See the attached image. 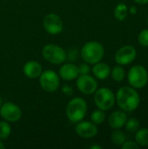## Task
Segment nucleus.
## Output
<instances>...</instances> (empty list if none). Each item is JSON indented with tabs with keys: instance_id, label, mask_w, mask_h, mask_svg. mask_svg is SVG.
Instances as JSON below:
<instances>
[{
	"instance_id": "1",
	"label": "nucleus",
	"mask_w": 148,
	"mask_h": 149,
	"mask_svg": "<svg viewBox=\"0 0 148 149\" xmlns=\"http://www.w3.org/2000/svg\"><path fill=\"white\" fill-rule=\"evenodd\" d=\"M118 106L124 112H133L140 105V98L133 87L123 86L119 89L116 94Z\"/></svg>"
},
{
	"instance_id": "2",
	"label": "nucleus",
	"mask_w": 148,
	"mask_h": 149,
	"mask_svg": "<svg viewBox=\"0 0 148 149\" xmlns=\"http://www.w3.org/2000/svg\"><path fill=\"white\" fill-rule=\"evenodd\" d=\"M81 58L87 63L94 65L100 62L104 57L105 50L103 45L97 41H90L86 43L81 49Z\"/></svg>"
},
{
	"instance_id": "3",
	"label": "nucleus",
	"mask_w": 148,
	"mask_h": 149,
	"mask_svg": "<svg viewBox=\"0 0 148 149\" xmlns=\"http://www.w3.org/2000/svg\"><path fill=\"white\" fill-rule=\"evenodd\" d=\"M87 112L86 102L79 97L72 99L66 107V115L70 121L78 123L81 121Z\"/></svg>"
},
{
	"instance_id": "4",
	"label": "nucleus",
	"mask_w": 148,
	"mask_h": 149,
	"mask_svg": "<svg viewBox=\"0 0 148 149\" xmlns=\"http://www.w3.org/2000/svg\"><path fill=\"white\" fill-rule=\"evenodd\" d=\"M127 79H128V83L132 87L136 89H141L145 87L147 84V71L144 66L140 65H134L129 70Z\"/></svg>"
},
{
	"instance_id": "5",
	"label": "nucleus",
	"mask_w": 148,
	"mask_h": 149,
	"mask_svg": "<svg viewBox=\"0 0 148 149\" xmlns=\"http://www.w3.org/2000/svg\"><path fill=\"white\" fill-rule=\"evenodd\" d=\"M94 101L99 109L107 111L114 106L115 95L111 89L102 87L99 90H96L94 95Z\"/></svg>"
},
{
	"instance_id": "6",
	"label": "nucleus",
	"mask_w": 148,
	"mask_h": 149,
	"mask_svg": "<svg viewBox=\"0 0 148 149\" xmlns=\"http://www.w3.org/2000/svg\"><path fill=\"white\" fill-rule=\"evenodd\" d=\"M42 55L44 59L51 64L59 65L66 60L65 51L57 45H46L42 51Z\"/></svg>"
},
{
	"instance_id": "7",
	"label": "nucleus",
	"mask_w": 148,
	"mask_h": 149,
	"mask_svg": "<svg viewBox=\"0 0 148 149\" xmlns=\"http://www.w3.org/2000/svg\"><path fill=\"white\" fill-rule=\"evenodd\" d=\"M39 83L45 92L53 93L59 86V78L54 71L46 70L40 74Z\"/></svg>"
},
{
	"instance_id": "8",
	"label": "nucleus",
	"mask_w": 148,
	"mask_h": 149,
	"mask_svg": "<svg viewBox=\"0 0 148 149\" xmlns=\"http://www.w3.org/2000/svg\"><path fill=\"white\" fill-rule=\"evenodd\" d=\"M0 116L6 121L16 122L22 116L21 109L18 106L11 102H6L0 107Z\"/></svg>"
},
{
	"instance_id": "9",
	"label": "nucleus",
	"mask_w": 148,
	"mask_h": 149,
	"mask_svg": "<svg viewBox=\"0 0 148 149\" xmlns=\"http://www.w3.org/2000/svg\"><path fill=\"white\" fill-rule=\"evenodd\" d=\"M43 25L45 31L51 35H57L63 30L62 19L58 15L54 13H50L44 17L43 20Z\"/></svg>"
},
{
	"instance_id": "10",
	"label": "nucleus",
	"mask_w": 148,
	"mask_h": 149,
	"mask_svg": "<svg viewBox=\"0 0 148 149\" xmlns=\"http://www.w3.org/2000/svg\"><path fill=\"white\" fill-rule=\"evenodd\" d=\"M76 84L79 90L85 95H90L94 93L98 87L97 81L88 74L78 76Z\"/></svg>"
},
{
	"instance_id": "11",
	"label": "nucleus",
	"mask_w": 148,
	"mask_h": 149,
	"mask_svg": "<svg viewBox=\"0 0 148 149\" xmlns=\"http://www.w3.org/2000/svg\"><path fill=\"white\" fill-rule=\"evenodd\" d=\"M137 56L135 48L132 45L121 47L115 54V61L120 65H126L132 63Z\"/></svg>"
},
{
	"instance_id": "12",
	"label": "nucleus",
	"mask_w": 148,
	"mask_h": 149,
	"mask_svg": "<svg viewBox=\"0 0 148 149\" xmlns=\"http://www.w3.org/2000/svg\"><path fill=\"white\" fill-rule=\"evenodd\" d=\"M75 132L77 134L85 139L93 138L98 134V128L96 125L90 121H79L75 127Z\"/></svg>"
},
{
	"instance_id": "13",
	"label": "nucleus",
	"mask_w": 148,
	"mask_h": 149,
	"mask_svg": "<svg viewBox=\"0 0 148 149\" xmlns=\"http://www.w3.org/2000/svg\"><path fill=\"white\" fill-rule=\"evenodd\" d=\"M79 69L78 67L73 64H65L62 65L59 69V75L60 77L67 81H71L73 79H76L79 76Z\"/></svg>"
},
{
	"instance_id": "14",
	"label": "nucleus",
	"mask_w": 148,
	"mask_h": 149,
	"mask_svg": "<svg viewBox=\"0 0 148 149\" xmlns=\"http://www.w3.org/2000/svg\"><path fill=\"white\" fill-rule=\"evenodd\" d=\"M126 120L127 117L124 112L115 111L110 115L108 120V124L113 129H120L125 126Z\"/></svg>"
},
{
	"instance_id": "15",
	"label": "nucleus",
	"mask_w": 148,
	"mask_h": 149,
	"mask_svg": "<svg viewBox=\"0 0 148 149\" xmlns=\"http://www.w3.org/2000/svg\"><path fill=\"white\" fill-rule=\"evenodd\" d=\"M24 73L30 79H36L42 73V66L37 61H29L24 65Z\"/></svg>"
},
{
	"instance_id": "16",
	"label": "nucleus",
	"mask_w": 148,
	"mask_h": 149,
	"mask_svg": "<svg viewBox=\"0 0 148 149\" xmlns=\"http://www.w3.org/2000/svg\"><path fill=\"white\" fill-rule=\"evenodd\" d=\"M92 72L97 79L104 80L110 76L111 69L107 64L98 62V63L94 64V65L92 67Z\"/></svg>"
},
{
	"instance_id": "17",
	"label": "nucleus",
	"mask_w": 148,
	"mask_h": 149,
	"mask_svg": "<svg viewBox=\"0 0 148 149\" xmlns=\"http://www.w3.org/2000/svg\"><path fill=\"white\" fill-rule=\"evenodd\" d=\"M135 141L140 147H148V128H139L136 131Z\"/></svg>"
},
{
	"instance_id": "18",
	"label": "nucleus",
	"mask_w": 148,
	"mask_h": 149,
	"mask_svg": "<svg viewBox=\"0 0 148 149\" xmlns=\"http://www.w3.org/2000/svg\"><path fill=\"white\" fill-rule=\"evenodd\" d=\"M128 15V8L127 5L124 3H120L117 4L114 10V17L119 21H123L126 18Z\"/></svg>"
},
{
	"instance_id": "19",
	"label": "nucleus",
	"mask_w": 148,
	"mask_h": 149,
	"mask_svg": "<svg viewBox=\"0 0 148 149\" xmlns=\"http://www.w3.org/2000/svg\"><path fill=\"white\" fill-rule=\"evenodd\" d=\"M111 140H112L113 144H115L117 146H121L126 141V135H125V134L123 132H121L119 129H115V131H113L112 133Z\"/></svg>"
},
{
	"instance_id": "20",
	"label": "nucleus",
	"mask_w": 148,
	"mask_h": 149,
	"mask_svg": "<svg viewBox=\"0 0 148 149\" xmlns=\"http://www.w3.org/2000/svg\"><path fill=\"white\" fill-rule=\"evenodd\" d=\"M111 75L115 81L121 82L125 78V70L120 65H116L111 71Z\"/></svg>"
},
{
	"instance_id": "21",
	"label": "nucleus",
	"mask_w": 148,
	"mask_h": 149,
	"mask_svg": "<svg viewBox=\"0 0 148 149\" xmlns=\"http://www.w3.org/2000/svg\"><path fill=\"white\" fill-rule=\"evenodd\" d=\"M106 120V114L104 113L103 110H95L94 112H92V115H91V120L92 123H94L95 125H100L102 124Z\"/></svg>"
},
{
	"instance_id": "22",
	"label": "nucleus",
	"mask_w": 148,
	"mask_h": 149,
	"mask_svg": "<svg viewBox=\"0 0 148 149\" xmlns=\"http://www.w3.org/2000/svg\"><path fill=\"white\" fill-rule=\"evenodd\" d=\"M11 132L10 125L6 121H0V140L7 139Z\"/></svg>"
},
{
	"instance_id": "23",
	"label": "nucleus",
	"mask_w": 148,
	"mask_h": 149,
	"mask_svg": "<svg viewBox=\"0 0 148 149\" xmlns=\"http://www.w3.org/2000/svg\"><path fill=\"white\" fill-rule=\"evenodd\" d=\"M126 129L130 133H134L140 128V121L135 118H130L126 121Z\"/></svg>"
},
{
	"instance_id": "24",
	"label": "nucleus",
	"mask_w": 148,
	"mask_h": 149,
	"mask_svg": "<svg viewBox=\"0 0 148 149\" xmlns=\"http://www.w3.org/2000/svg\"><path fill=\"white\" fill-rule=\"evenodd\" d=\"M139 43L144 47H148V29L142 30L138 37Z\"/></svg>"
},
{
	"instance_id": "25",
	"label": "nucleus",
	"mask_w": 148,
	"mask_h": 149,
	"mask_svg": "<svg viewBox=\"0 0 148 149\" xmlns=\"http://www.w3.org/2000/svg\"><path fill=\"white\" fill-rule=\"evenodd\" d=\"M78 56H79L78 50L75 48H71V49H69L68 52L66 53V59L70 62H73L76 60Z\"/></svg>"
},
{
	"instance_id": "26",
	"label": "nucleus",
	"mask_w": 148,
	"mask_h": 149,
	"mask_svg": "<svg viewBox=\"0 0 148 149\" xmlns=\"http://www.w3.org/2000/svg\"><path fill=\"white\" fill-rule=\"evenodd\" d=\"M140 148L136 141H125L122 145H121V148L122 149H139Z\"/></svg>"
},
{
	"instance_id": "27",
	"label": "nucleus",
	"mask_w": 148,
	"mask_h": 149,
	"mask_svg": "<svg viewBox=\"0 0 148 149\" xmlns=\"http://www.w3.org/2000/svg\"><path fill=\"white\" fill-rule=\"evenodd\" d=\"M78 69H79V73L80 75L88 74L90 72V70H91L88 64H81L79 65V67H78Z\"/></svg>"
},
{
	"instance_id": "28",
	"label": "nucleus",
	"mask_w": 148,
	"mask_h": 149,
	"mask_svg": "<svg viewBox=\"0 0 148 149\" xmlns=\"http://www.w3.org/2000/svg\"><path fill=\"white\" fill-rule=\"evenodd\" d=\"M62 91H63V93H64L65 95H67V96H71V95L73 94V89H72L70 86H68V85H65V86L62 87Z\"/></svg>"
},
{
	"instance_id": "29",
	"label": "nucleus",
	"mask_w": 148,
	"mask_h": 149,
	"mask_svg": "<svg viewBox=\"0 0 148 149\" xmlns=\"http://www.w3.org/2000/svg\"><path fill=\"white\" fill-rule=\"evenodd\" d=\"M133 1L139 4H147L148 3V0H133Z\"/></svg>"
},
{
	"instance_id": "30",
	"label": "nucleus",
	"mask_w": 148,
	"mask_h": 149,
	"mask_svg": "<svg viewBox=\"0 0 148 149\" xmlns=\"http://www.w3.org/2000/svg\"><path fill=\"white\" fill-rule=\"evenodd\" d=\"M130 13L133 14V15H135V14L137 13V9H136L135 6H132V7L130 8Z\"/></svg>"
},
{
	"instance_id": "31",
	"label": "nucleus",
	"mask_w": 148,
	"mask_h": 149,
	"mask_svg": "<svg viewBox=\"0 0 148 149\" xmlns=\"http://www.w3.org/2000/svg\"><path fill=\"white\" fill-rule=\"evenodd\" d=\"M90 148L91 149H101L102 148H101V147H100V146H98V145H95V146H91V147H90Z\"/></svg>"
},
{
	"instance_id": "32",
	"label": "nucleus",
	"mask_w": 148,
	"mask_h": 149,
	"mask_svg": "<svg viewBox=\"0 0 148 149\" xmlns=\"http://www.w3.org/2000/svg\"><path fill=\"white\" fill-rule=\"evenodd\" d=\"M5 148V146L3 145V142H1V141H0V149H3Z\"/></svg>"
},
{
	"instance_id": "33",
	"label": "nucleus",
	"mask_w": 148,
	"mask_h": 149,
	"mask_svg": "<svg viewBox=\"0 0 148 149\" xmlns=\"http://www.w3.org/2000/svg\"><path fill=\"white\" fill-rule=\"evenodd\" d=\"M1 104H2V99H1V97H0V107H1Z\"/></svg>"
},
{
	"instance_id": "34",
	"label": "nucleus",
	"mask_w": 148,
	"mask_h": 149,
	"mask_svg": "<svg viewBox=\"0 0 148 149\" xmlns=\"http://www.w3.org/2000/svg\"><path fill=\"white\" fill-rule=\"evenodd\" d=\"M147 24H148V18H147Z\"/></svg>"
}]
</instances>
